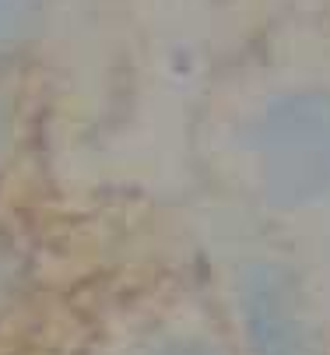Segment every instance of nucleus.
<instances>
[{
  "label": "nucleus",
  "instance_id": "obj_1",
  "mask_svg": "<svg viewBox=\"0 0 330 355\" xmlns=\"http://www.w3.org/2000/svg\"><path fill=\"white\" fill-rule=\"evenodd\" d=\"M257 159L274 200H316L330 187V95L295 92L277 98L257 127Z\"/></svg>",
  "mask_w": 330,
  "mask_h": 355
},
{
  "label": "nucleus",
  "instance_id": "obj_2",
  "mask_svg": "<svg viewBox=\"0 0 330 355\" xmlns=\"http://www.w3.org/2000/svg\"><path fill=\"white\" fill-rule=\"evenodd\" d=\"M243 310H246L250 338L260 355H299L302 352L295 295H292V285L281 275L274 271L250 275Z\"/></svg>",
  "mask_w": 330,
  "mask_h": 355
},
{
  "label": "nucleus",
  "instance_id": "obj_3",
  "mask_svg": "<svg viewBox=\"0 0 330 355\" xmlns=\"http://www.w3.org/2000/svg\"><path fill=\"white\" fill-rule=\"evenodd\" d=\"M42 25L46 0H0V64L25 53L39 39Z\"/></svg>",
  "mask_w": 330,
  "mask_h": 355
},
{
  "label": "nucleus",
  "instance_id": "obj_4",
  "mask_svg": "<svg viewBox=\"0 0 330 355\" xmlns=\"http://www.w3.org/2000/svg\"><path fill=\"white\" fill-rule=\"evenodd\" d=\"M15 134H18V95L8 85H0V162L8 159Z\"/></svg>",
  "mask_w": 330,
  "mask_h": 355
}]
</instances>
